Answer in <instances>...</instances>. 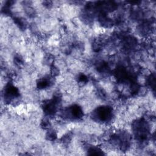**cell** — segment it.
<instances>
[{
  "label": "cell",
  "instance_id": "cell-1",
  "mask_svg": "<svg viewBox=\"0 0 156 156\" xmlns=\"http://www.w3.org/2000/svg\"><path fill=\"white\" fill-rule=\"evenodd\" d=\"M96 117L102 121L109 120L112 116V109L109 107H101L96 110L94 113Z\"/></svg>",
  "mask_w": 156,
  "mask_h": 156
},
{
  "label": "cell",
  "instance_id": "cell-2",
  "mask_svg": "<svg viewBox=\"0 0 156 156\" xmlns=\"http://www.w3.org/2000/svg\"><path fill=\"white\" fill-rule=\"evenodd\" d=\"M58 102V99L53 98L51 100L48 101V102L44 103L43 111L45 114L48 115H54L56 112L57 105Z\"/></svg>",
  "mask_w": 156,
  "mask_h": 156
},
{
  "label": "cell",
  "instance_id": "cell-3",
  "mask_svg": "<svg viewBox=\"0 0 156 156\" xmlns=\"http://www.w3.org/2000/svg\"><path fill=\"white\" fill-rule=\"evenodd\" d=\"M50 84V80L46 78H43L38 80L37 82V87L38 88H44L48 87Z\"/></svg>",
  "mask_w": 156,
  "mask_h": 156
},
{
  "label": "cell",
  "instance_id": "cell-4",
  "mask_svg": "<svg viewBox=\"0 0 156 156\" xmlns=\"http://www.w3.org/2000/svg\"><path fill=\"white\" fill-rule=\"evenodd\" d=\"M79 80L81 82H86L87 80V77L85 74H81L79 76Z\"/></svg>",
  "mask_w": 156,
  "mask_h": 156
}]
</instances>
